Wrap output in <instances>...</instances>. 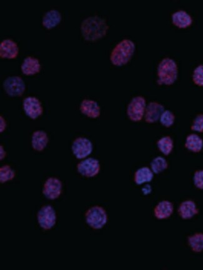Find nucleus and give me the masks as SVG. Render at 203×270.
I'll use <instances>...</instances> for the list:
<instances>
[{
    "mask_svg": "<svg viewBox=\"0 0 203 270\" xmlns=\"http://www.w3.org/2000/svg\"><path fill=\"white\" fill-rule=\"evenodd\" d=\"M109 26L105 19L94 15L86 18L81 22V34L86 40L96 41L105 36Z\"/></svg>",
    "mask_w": 203,
    "mask_h": 270,
    "instance_id": "nucleus-1",
    "label": "nucleus"
},
{
    "mask_svg": "<svg viewBox=\"0 0 203 270\" xmlns=\"http://www.w3.org/2000/svg\"><path fill=\"white\" fill-rule=\"evenodd\" d=\"M136 45L128 38L122 40L113 48L110 55V60L114 65L121 67L131 60L135 51Z\"/></svg>",
    "mask_w": 203,
    "mask_h": 270,
    "instance_id": "nucleus-2",
    "label": "nucleus"
},
{
    "mask_svg": "<svg viewBox=\"0 0 203 270\" xmlns=\"http://www.w3.org/2000/svg\"><path fill=\"white\" fill-rule=\"evenodd\" d=\"M178 75V68L172 58H162L157 68V82L159 85H171L176 81Z\"/></svg>",
    "mask_w": 203,
    "mask_h": 270,
    "instance_id": "nucleus-3",
    "label": "nucleus"
},
{
    "mask_svg": "<svg viewBox=\"0 0 203 270\" xmlns=\"http://www.w3.org/2000/svg\"><path fill=\"white\" fill-rule=\"evenodd\" d=\"M86 222L91 228L100 230L106 225L108 221L106 211L100 206H95L88 209L85 213Z\"/></svg>",
    "mask_w": 203,
    "mask_h": 270,
    "instance_id": "nucleus-4",
    "label": "nucleus"
},
{
    "mask_svg": "<svg viewBox=\"0 0 203 270\" xmlns=\"http://www.w3.org/2000/svg\"><path fill=\"white\" fill-rule=\"evenodd\" d=\"M146 105V99L143 96H134L127 106V115L131 121H141L144 116Z\"/></svg>",
    "mask_w": 203,
    "mask_h": 270,
    "instance_id": "nucleus-5",
    "label": "nucleus"
},
{
    "mask_svg": "<svg viewBox=\"0 0 203 270\" xmlns=\"http://www.w3.org/2000/svg\"><path fill=\"white\" fill-rule=\"evenodd\" d=\"M3 87L5 92L10 96H20L26 88L24 80L19 76H11L5 79Z\"/></svg>",
    "mask_w": 203,
    "mask_h": 270,
    "instance_id": "nucleus-6",
    "label": "nucleus"
},
{
    "mask_svg": "<svg viewBox=\"0 0 203 270\" xmlns=\"http://www.w3.org/2000/svg\"><path fill=\"white\" fill-rule=\"evenodd\" d=\"M38 222L44 230H51L57 222V215L55 209L50 205L43 206L38 213Z\"/></svg>",
    "mask_w": 203,
    "mask_h": 270,
    "instance_id": "nucleus-7",
    "label": "nucleus"
},
{
    "mask_svg": "<svg viewBox=\"0 0 203 270\" xmlns=\"http://www.w3.org/2000/svg\"><path fill=\"white\" fill-rule=\"evenodd\" d=\"M72 150L77 159H83L92 153L93 145L92 142L86 138H77L73 143Z\"/></svg>",
    "mask_w": 203,
    "mask_h": 270,
    "instance_id": "nucleus-8",
    "label": "nucleus"
},
{
    "mask_svg": "<svg viewBox=\"0 0 203 270\" xmlns=\"http://www.w3.org/2000/svg\"><path fill=\"white\" fill-rule=\"evenodd\" d=\"M100 162L93 158L84 160L77 165L78 172L83 177L87 178L96 177L100 173Z\"/></svg>",
    "mask_w": 203,
    "mask_h": 270,
    "instance_id": "nucleus-9",
    "label": "nucleus"
},
{
    "mask_svg": "<svg viewBox=\"0 0 203 270\" xmlns=\"http://www.w3.org/2000/svg\"><path fill=\"white\" fill-rule=\"evenodd\" d=\"M62 183L59 179L57 178H49L43 186V195L48 199H57L62 194Z\"/></svg>",
    "mask_w": 203,
    "mask_h": 270,
    "instance_id": "nucleus-10",
    "label": "nucleus"
},
{
    "mask_svg": "<svg viewBox=\"0 0 203 270\" xmlns=\"http://www.w3.org/2000/svg\"><path fill=\"white\" fill-rule=\"evenodd\" d=\"M25 113L32 119H36L42 115L43 108L40 101L35 96H29L23 102Z\"/></svg>",
    "mask_w": 203,
    "mask_h": 270,
    "instance_id": "nucleus-11",
    "label": "nucleus"
},
{
    "mask_svg": "<svg viewBox=\"0 0 203 270\" xmlns=\"http://www.w3.org/2000/svg\"><path fill=\"white\" fill-rule=\"evenodd\" d=\"M164 110V107L162 104L157 101H151L146 105L144 120L148 123H155L160 118Z\"/></svg>",
    "mask_w": 203,
    "mask_h": 270,
    "instance_id": "nucleus-12",
    "label": "nucleus"
},
{
    "mask_svg": "<svg viewBox=\"0 0 203 270\" xmlns=\"http://www.w3.org/2000/svg\"><path fill=\"white\" fill-rule=\"evenodd\" d=\"M177 212L183 220H189L199 213V209L194 201L187 200L180 204Z\"/></svg>",
    "mask_w": 203,
    "mask_h": 270,
    "instance_id": "nucleus-13",
    "label": "nucleus"
},
{
    "mask_svg": "<svg viewBox=\"0 0 203 270\" xmlns=\"http://www.w3.org/2000/svg\"><path fill=\"white\" fill-rule=\"evenodd\" d=\"M19 52V46L12 39L7 38L0 43V56L2 57L14 58L17 57Z\"/></svg>",
    "mask_w": 203,
    "mask_h": 270,
    "instance_id": "nucleus-14",
    "label": "nucleus"
},
{
    "mask_svg": "<svg viewBox=\"0 0 203 270\" xmlns=\"http://www.w3.org/2000/svg\"><path fill=\"white\" fill-rule=\"evenodd\" d=\"M81 113L90 118H96L100 116L101 108L97 102L90 99H85L80 104Z\"/></svg>",
    "mask_w": 203,
    "mask_h": 270,
    "instance_id": "nucleus-15",
    "label": "nucleus"
},
{
    "mask_svg": "<svg viewBox=\"0 0 203 270\" xmlns=\"http://www.w3.org/2000/svg\"><path fill=\"white\" fill-rule=\"evenodd\" d=\"M174 211V206L171 202L162 200L154 208V215L158 220L169 218Z\"/></svg>",
    "mask_w": 203,
    "mask_h": 270,
    "instance_id": "nucleus-16",
    "label": "nucleus"
},
{
    "mask_svg": "<svg viewBox=\"0 0 203 270\" xmlns=\"http://www.w3.org/2000/svg\"><path fill=\"white\" fill-rule=\"evenodd\" d=\"M21 69L25 75H35L40 72L41 70L40 60L37 58L29 56L25 58L22 63Z\"/></svg>",
    "mask_w": 203,
    "mask_h": 270,
    "instance_id": "nucleus-17",
    "label": "nucleus"
},
{
    "mask_svg": "<svg viewBox=\"0 0 203 270\" xmlns=\"http://www.w3.org/2000/svg\"><path fill=\"white\" fill-rule=\"evenodd\" d=\"M49 142V138L45 131L38 130L35 131L32 137V148L35 151L42 152L47 147Z\"/></svg>",
    "mask_w": 203,
    "mask_h": 270,
    "instance_id": "nucleus-18",
    "label": "nucleus"
},
{
    "mask_svg": "<svg viewBox=\"0 0 203 270\" xmlns=\"http://www.w3.org/2000/svg\"><path fill=\"white\" fill-rule=\"evenodd\" d=\"M172 22L174 25L179 28H186L190 26L192 19L188 13L183 10H177L172 14Z\"/></svg>",
    "mask_w": 203,
    "mask_h": 270,
    "instance_id": "nucleus-19",
    "label": "nucleus"
},
{
    "mask_svg": "<svg viewBox=\"0 0 203 270\" xmlns=\"http://www.w3.org/2000/svg\"><path fill=\"white\" fill-rule=\"evenodd\" d=\"M62 19V14L58 10L51 9L43 15L42 24L47 29H52L60 24Z\"/></svg>",
    "mask_w": 203,
    "mask_h": 270,
    "instance_id": "nucleus-20",
    "label": "nucleus"
},
{
    "mask_svg": "<svg viewBox=\"0 0 203 270\" xmlns=\"http://www.w3.org/2000/svg\"><path fill=\"white\" fill-rule=\"evenodd\" d=\"M154 177V173L147 167H141L136 170L134 175V182L136 185H141L151 182Z\"/></svg>",
    "mask_w": 203,
    "mask_h": 270,
    "instance_id": "nucleus-21",
    "label": "nucleus"
},
{
    "mask_svg": "<svg viewBox=\"0 0 203 270\" xmlns=\"http://www.w3.org/2000/svg\"><path fill=\"white\" fill-rule=\"evenodd\" d=\"M184 146L190 152L199 153L203 149V140L197 134H189L186 137Z\"/></svg>",
    "mask_w": 203,
    "mask_h": 270,
    "instance_id": "nucleus-22",
    "label": "nucleus"
},
{
    "mask_svg": "<svg viewBox=\"0 0 203 270\" xmlns=\"http://www.w3.org/2000/svg\"><path fill=\"white\" fill-rule=\"evenodd\" d=\"M187 243L194 253H201L203 251V233H196L189 236Z\"/></svg>",
    "mask_w": 203,
    "mask_h": 270,
    "instance_id": "nucleus-23",
    "label": "nucleus"
},
{
    "mask_svg": "<svg viewBox=\"0 0 203 270\" xmlns=\"http://www.w3.org/2000/svg\"><path fill=\"white\" fill-rule=\"evenodd\" d=\"M157 147L162 154L167 156V155L171 154L172 150H173V140L169 136L162 137L157 142Z\"/></svg>",
    "mask_w": 203,
    "mask_h": 270,
    "instance_id": "nucleus-24",
    "label": "nucleus"
},
{
    "mask_svg": "<svg viewBox=\"0 0 203 270\" xmlns=\"http://www.w3.org/2000/svg\"><path fill=\"white\" fill-rule=\"evenodd\" d=\"M151 170L154 174H159L168 168L166 160L162 157H157L152 160L150 164Z\"/></svg>",
    "mask_w": 203,
    "mask_h": 270,
    "instance_id": "nucleus-25",
    "label": "nucleus"
},
{
    "mask_svg": "<svg viewBox=\"0 0 203 270\" xmlns=\"http://www.w3.org/2000/svg\"><path fill=\"white\" fill-rule=\"evenodd\" d=\"M15 173L9 165H4L0 169V182L6 183L14 179Z\"/></svg>",
    "mask_w": 203,
    "mask_h": 270,
    "instance_id": "nucleus-26",
    "label": "nucleus"
},
{
    "mask_svg": "<svg viewBox=\"0 0 203 270\" xmlns=\"http://www.w3.org/2000/svg\"><path fill=\"white\" fill-rule=\"evenodd\" d=\"M159 121L162 126L169 128L174 124L175 121V115L171 111L166 109L161 114Z\"/></svg>",
    "mask_w": 203,
    "mask_h": 270,
    "instance_id": "nucleus-27",
    "label": "nucleus"
},
{
    "mask_svg": "<svg viewBox=\"0 0 203 270\" xmlns=\"http://www.w3.org/2000/svg\"><path fill=\"white\" fill-rule=\"evenodd\" d=\"M192 80L196 85L203 86V64L195 68L192 73Z\"/></svg>",
    "mask_w": 203,
    "mask_h": 270,
    "instance_id": "nucleus-28",
    "label": "nucleus"
},
{
    "mask_svg": "<svg viewBox=\"0 0 203 270\" xmlns=\"http://www.w3.org/2000/svg\"><path fill=\"white\" fill-rule=\"evenodd\" d=\"M191 128L192 130L202 133L203 132V114H198L192 121Z\"/></svg>",
    "mask_w": 203,
    "mask_h": 270,
    "instance_id": "nucleus-29",
    "label": "nucleus"
},
{
    "mask_svg": "<svg viewBox=\"0 0 203 270\" xmlns=\"http://www.w3.org/2000/svg\"><path fill=\"white\" fill-rule=\"evenodd\" d=\"M193 183L195 187L203 190V169L196 170L193 175Z\"/></svg>",
    "mask_w": 203,
    "mask_h": 270,
    "instance_id": "nucleus-30",
    "label": "nucleus"
},
{
    "mask_svg": "<svg viewBox=\"0 0 203 270\" xmlns=\"http://www.w3.org/2000/svg\"><path fill=\"white\" fill-rule=\"evenodd\" d=\"M0 119H1V128H0V131L2 133L3 131H5V128H6L7 123L6 121L4 118H3V116H0Z\"/></svg>",
    "mask_w": 203,
    "mask_h": 270,
    "instance_id": "nucleus-31",
    "label": "nucleus"
},
{
    "mask_svg": "<svg viewBox=\"0 0 203 270\" xmlns=\"http://www.w3.org/2000/svg\"><path fill=\"white\" fill-rule=\"evenodd\" d=\"M142 190H143L144 195L149 194L151 192V188L150 186H145Z\"/></svg>",
    "mask_w": 203,
    "mask_h": 270,
    "instance_id": "nucleus-32",
    "label": "nucleus"
},
{
    "mask_svg": "<svg viewBox=\"0 0 203 270\" xmlns=\"http://www.w3.org/2000/svg\"><path fill=\"white\" fill-rule=\"evenodd\" d=\"M0 152H1V154H0V155H1V160L5 159V157H6V152L5 151L4 148L3 147L2 145H1V147H0Z\"/></svg>",
    "mask_w": 203,
    "mask_h": 270,
    "instance_id": "nucleus-33",
    "label": "nucleus"
}]
</instances>
